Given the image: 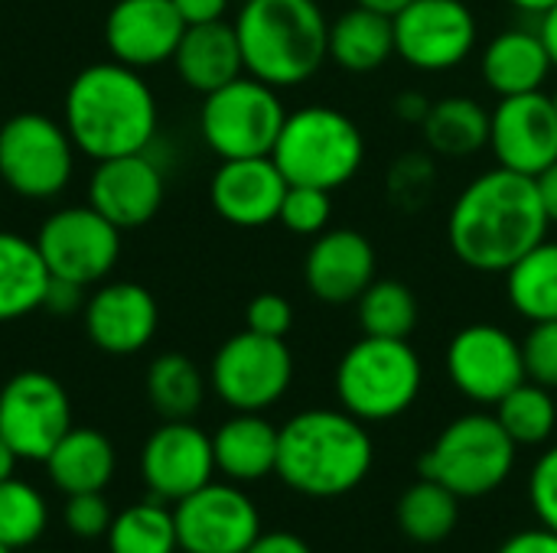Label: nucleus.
Segmentation results:
<instances>
[{
	"label": "nucleus",
	"instance_id": "f257e3e1",
	"mask_svg": "<svg viewBox=\"0 0 557 553\" xmlns=\"http://www.w3.org/2000/svg\"><path fill=\"white\" fill-rule=\"evenodd\" d=\"M535 176L496 166L480 173L457 196L447 218V241L460 264L480 274H506L548 235Z\"/></svg>",
	"mask_w": 557,
	"mask_h": 553
},
{
	"label": "nucleus",
	"instance_id": "f03ea898",
	"mask_svg": "<svg viewBox=\"0 0 557 553\" xmlns=\"http://www.w3.org/2000/svg\"><path fill=\"white\" fill-rule=\"evenodd\" d=\"M65 130L91 160L144 153L157 134V98L124 62L88 65L65 91Z\"/></svg>",
	"mask_w": 557,
	"mask_h": 553
},
{
	"label": "nucleus",
	"instance_id": "7ed1b4c3",
	"mask_svg": "<svg viewBox=\"0 0 557 553\" xmlns=\"http://www.w3.org/2000/svg\"><path fill=\"white\" fill-rule=\"evenodd\" d=\"M375 460L372 437L349 411H304L277 430V476L307 499H339L362 486Z\"/></svg>",
	"mask_w": 557,
	"mask_h": 553
},
{
	"label": "nucleus",
	"instance_id": "20e7f679",
	"mask_svg": "<svg viewBox=\"0 0 557 553\" xmlns=\"http://www.w3.org/2000/svg\"><path fill=\"white\" fill-rule=\"evenodd\" d=\"M235 33L245 72L271 88L304 85L330 59V23L317 0H245Z\"/></svg>",
	"mask_w": 557,
	"mask_h": 553
},
{
	"label": "nucleus",
	"instance_id": "39448f33",
	"mask_svg": "<svg viewBox=\"0 0 557 553\" xmlns=\"http://www.w3.org/2000/svg\"><path fill=\"white\" fill-rule=\"evenodd\" d=\"M271 160L290 186L339 189L356 179L366 160L359 124L330 104H307L284 117Z\"/></svg>",
	"mask_w": 557,
	"mask_h": 553
},
{
	"label": "nucleus",
	"instance_id": "423d86ee",
	"mask_svg": "<svg viewBox=\"0 0 557 553\" xmlns=\"http://www.w3.org/2000/svg\"><path fill=\"white\" fill-rule=\"evenodd\" d=\"M424 368L408 339L362 336L336 365V398L362 424L401 417L421 394Z\"/></svg>",
	"mask_w": 557,
	"mask_h": 553
},
{
	"label": "nucleus",
	"instance_id": "0eeeda50",
	"mask_svg": "<svg viewBox=\"0 0 557 553\" xmlns=\"http://www.w3.org/2000/svg\"><path fill=\"white\" fill-rule=\"evenodd\" d=\"M516 450V440L503 430L496 414H467L444 427L437 443L421 456L418 469L457 499H480L496 492L512 476Z\"/></svg>",
	"mask_w": 557,
	"mask_h": 553
},
{
	"label": "nucleus",
	"instance_id": "6e6552de",
	"mask_svg": "<svg viewBox=\"0 0 557 553\" xmlns=\"http://www.w3.org/2000/svg\"><path fill=\"white\" fill-rule=\"evenodd\" d=\"M284 117L287 111L281 104L277 88L251 75H238L235 81L206 95L199 130L209 150L222 160L271 156Z\"/></svg>",
	"mask_w": 557,
	"mask_h": 553
},
{
	"label": "nucleus",
	"instance_id": "1a4fd4ad",
	"mask_svg": "<svg viewBox=\"0 0 557 553\" xmlns=\"http://www.w3.org/2000/svg\"><path fill=\"white\" fill-rule=\"evenodd\" d=\"M209 381L232 411L261 414L287 394L294 381V355L284 339L245 329L222 342L212 359Z\"/></svg>",
	"mask_w": 557,
	"mask_h": 553
},
{
	"label": "nucleus",
	"instance_id": "9d476101",
	"mask_svg": "<svg viewBox=\"0 0 557 553\" xmlns=\"http://www.w3.org/2000/svg\"><path fill=\"white\" fill-rule=\"evenodd\" d=\"M75 166L69 130L46 114H16L0 127V176L26 199L59 196Z\"/></svg>",
	"mask_w": 557,
	"mask_h": 553
},
{
	"label": "nucleus",
	"instance_id": "9b49d317",
	"mask_svg": "<svg viewBox=\"0 0 557 553\" xmlns=\"http://www.w3.org/2000/svg\"><path fill=\"white\" fill-rule=\"evenodd\" d=\"M36 248L52 277L91 287L114 271L121 254V228L91 205H72L42 222Z\"/></svg>",
	"mask_w": 557,
	"mask_h": 553
},
{
	"label": "nucleus",
	"instance_id": "f8f14e48",
	"mask_svg": "<svg viewBox=\"0 0 557 553\" xmlns=\"http://www.w3.org/2000/svg\"><path fill=\"white\" fill-rule=\"evenodd\" d=\"M72 427L65 388L46 372H20L0 391V437L20 460L46 463Z\"/></svg>",
	"mask_w": 557,
	"mask_h": 553
},
{
	"label": "nucleus",
	"instance_id": "ddd939ff",
	"mask_svg": "<svg viewBox=\"0 0 557 553\" xmlns=\"http://www.w3.org/2000/svg\"><path fill=\"white\" fill-rule=\"evenodd\" d=\"M395 20V55L418 72H450L476 49V16L467 0H414Z\"/></svg>",
	"mask_w": 557,
	"mask_h": 553
},
{
	"label": "nucleus",
	"instance_id": "4468645a",
	"mask_svg": "<svg viewBox=\"0 0 557 553\" xmlns=\"http://www.w3.org/2000/svg\"><path fill=\"white\" fill-rule=\"evenodd\" d=\"M447 375L463 398L496 407L525 381L522 342L493 323L463 326L447 345Z\"/></svg>",
	"mask_w": 557,
	"mask_h": 553
},
{
	"label": "nucleus",
	"instance_id": "2eb2a0df",
	"mask_svg": "<svg viewBox=\"0 0 557 553\" xmlns=\"http://www.w3.org/2000/svg\"><path fill=\"white\" fill-rule=\"evenodd\" d=\"M183 553H245L261 535V515L238 486L209 482L173 508Z\"/></svg>",
	"mask_w": 557,
	"mask_h": 553
},
{
	"label": "nucleus",
	"instance_id": "dca6fc26",
	"mask_svg": "<svg viewBox=\"0 0 557 553\" xmlns=\"http://www.w3.org/2000/svg\"><path fill=\"white\" fill-rule=\"evenodd\" d=\"M490 150L499 166L539 176L557 160V111L545 91L509 95L490 111Z\"/></svg>",
	"mask_w": 557,
	"mask_h": 553
},
{
	"label": "nucleus",
	"instance_id": "f3484780",
	"mask_svg": "<svg viewBox=\"0 0 557 553\" xmlns=\"http://www.w3.org/2000/svg\"><path fill=\"white\" fill-rule=\"evenodd\" d=\"M215 476L212 437L189 420H166L140 450V479L160 502H180Z\"/></svg>",
	"mask_w": 557,
	"mask_h": 553
},
{
	"label": "nucleus",
	"instance_id": "a211bd4d",
	"mask_svg": "<svg viewBox=\"0 0 557 553\" xmlns=\"http://www.w3.org/2000/svg\"><path fill=\"white\" fill-rule=\"evenodd\" d=\"M186 33L173 0H117L104 20V42L114 62L147 68L173 59Z\"/></svg>",
	"mask_w": 557,
	"mask_h": 553
},
{
	"label": "nucleus",
	"instance_id": "6ab92c4d",
	"mask_svg": "<svg viewBox=\"0 0 557 553\" xmlns=\"http://www.w3.org/2000/svg\"><path fill=\"white\" fill-rule=\"evenodd\" d=\"M163 202V173L144 153L98 160L88 179V205L117 228L147 225Z\"/></svg>",
	"mask_w": 557,
	"mask_h": 553
},
{
	"label": "nucleus",
	"instance_id": "aec40b11",
	"mask_svg": "<svg viewBox=\"0 0 557 553\" xmlns=\"http://www.w3.org/2000/svg\"><path fill=\"white\" fill-rule=\"evenodd\" d=\"M287 179L271 156H248V160H222L212 176L209 199L219 218L238 228H261L277 222Z\"/></svg>",
	"mask_w": 557,
	"mask_h": 553
},
{
	"label": "nucleus",
	"instance_id": "412c9836",
	"mask_svg": "<svg viewBox=\"0 0 557 553\" xmlns=\"http://www.w3.org/2000/svg\"><path fill=\"white\" fill-rule=\"evenodd\" d=\"M307 290L323 303H352L375 280V248L356 228H333L317 235L304 261Z\"/></svg>",
	"mask_w": 557,
	"mask_h": 553
},
{
	"label": "nucleus",
	"instance_id": "4be33fe9",
	"mask_svg": "<svg viewBox=\"0 0 557 553\" xmlns=\"http://www.w3.org/2000/svg\"><path fill=\"white\" fill-rule=\"evenodd\" d=\"M160 310L140 284H108L85 303V332L108 355H134L157 336Z\"/></svg>",
	"mask_w": 557,
	"mask_h": 553
},
{
	"label": "nucleus",
	"instance_id": "5701e85b",
	"mask_svg": "<svg viewBox=\"0 0 557 553\" xmlns=\"http://www.w3.org/2000/svg\"><path fill=\"white\" fill-rule=\"evenodd\" d=\"M173 65L180 78L193 91H202V95H212L222 85L235 81L238 75H245V59H242L235 23L215 20V23L186 26L173 52Z\"/></svg>",
	"mask_w": 557,
	"mask_h": 553
},
{
	"label": "nucleus",
	"instance_id": "b1692460",
	"mask_svg": "<svg viewBox=\"0 0 557 553\" xmlns=\"http://www.w3.org/2000/svg\"><path fill=\"white\" fill-rule=\"evenodd\" d=\"M480 68L486 85L499 98H509V95L542 91L555 65L539 29H503L486 42Z\"/></svg>",
	"mask_w": 557,
	"mask_h": 553
},
{
	"label": "nucleus",
	"instance_id": "393cba45",
	"mask_svg": "<svg viewBox=\"0 0 557 553\" xmlns=\"http://www.w3.org/2000/svg\"><path fill=\"white\" fill-rule=\"evenodd\" d=\"M215 469L228 482H258L277 469V427L261 414L235 411L212 433Z\"/></svg>",
	"mask_w": 557,
	"mask_h": 553
},
{
	"label": "nucleus",
	"instance_id": "a878e982",
	"mask_svg": "<svg viewBox=\"0 0 557 553\" xmlns=\"http://www.w3.org/2000/svg\"><path fill=\"white\" fill-rule=\"evenodd\" d=\"M114 447L101 430L91 427H69V433L52 447L46 456L49 482L62 495H82V492H104L114 479Z\"/></svg>",
	"mask_w": 557,
	"mask_h": 553
},
{
	"label": "nucleus",
	"instance_id": "bb28decb",
	"mask_svg": "<svg viewBox=\"0 0 557 553\" xmlns=\"http://www.w3.org/2000/svg\"><path fill=\"white\" fill-rule=\"evenodd\" d=\"M395 55V20L352 7L330 23V59L356 75L382 68Z\"/></svg>",
	"mask_w": 557,
	"mask_h": 553
},
{
	"label": "nucleus",
	"instance_id": "cd10ccee",
	"mask_svg": "<svg viewBox=\"0 0 557 553\" xmlns=\"http://www.w3.org/2000/svg\"><path fill=\"white\" fill-rule=\"evenodd\" d=\"M49 267L36 248L13 231H0V323H13L42 306Z\"/></svg>",
	"mask_w": 557,
	"mask_h": 553
},
{
	"label": "nucleus",
	"instance_id": "c85d7f7f",
	"mask_svg": "<svg viewBox=\"0 0 557 553\" xmlns=\"http://www.w3.org/2000/svg\"><path fill=\"white\" fill-rule=\"evenodd\" d=\"M421 130L437 156L463 160L490 147V111L476 98L450 95L431 104Z\"/></svg>",
	"mask_w": 557,
	"mask_h": 553
},
{
	"label": "nucleus",
	"instance_id": "c756f323",
	"mask_svg": "<svg viewBox=\"0 0 557 553\" xmlns=\"http://www.w3.org/2000/svg\"><path fill=\"white\" fill-rule=\"evenodd\" d=\"M506 293L529 323L557 319V241H542L506 271Z\"/></svg>",
	"mask_w": 557,
	"mask_h": 553
},
{
	"label": "nucleus",
	"instance_id": "7c9ffc66",
	"mask_svg": "<svg viewBox=\"0 0 557 553\" xmlns=\"http://www.w3.org/2000/svg\"><path fill=\"white\" fill-rule=\"evenodd\" d=\"M460 521V499L434 479L414 482L398 502V525L414 544H441Z\"/></svg>",
	"mask_w": 557,
	"mask_h": 553
},
{
	"label": "nucleus",
	"instance_id": "2f4dec72",
	"mask_svg": "<svg viewBox=\"0 0 557 553\" xmlns=\"http://www.w3.org/2000/svg\"><path fill=\"white\" fill-rule=\"evenodd\" d=\"M108 553H176V518L160 502H134L111 518Z\"/></svg>",
	"mask_w": 557,
	"mask_h": 553
},
{
	"label": "nucleus",
	"instance_id": "473e14b6",
	"mask_svg": "<svg viewBox=\"0 0 557 553\" xmlns=\"http://www.w3.org/2000/svg\"><path fill=\"white\" fill-rule=\"evenodd\" d=\"M147 398L160 417L189 420L202 407V398H206L202 372L196 368L193 359L180 352H166L147 372Z\"/></svg>",
	"mask_w": 557,
	"mask_h": 553
},
{
	"label": "nucleus",
	"instance_id": "72a5a7b5",
	"mask_svg": "<svg viewBox=\"0 0 557 553\" xmlns=\"http://www.w3.org/2000/svg\"><path fill=\"white\" fill-rule=\"evenodd\" d=\"M496 420L516 440V447H539L557 430V398L552 388L525 378L496 404Z\"/></svg>",
	"mask_w": 557,
	"mask_h": 553
},
{
	"label": "nucleus",
	"instance_id": "f704fd0d",
	"mask_svg": "<svg viewBox=\"0 0 557 553\" xmlns=\"http://www.w3.org/2000/svg\"><path fill=\"white\" fill-rule=\"evenodd\" d=\"M356 303H359V326L366 336L408 339L418 326V300L411 287L401 280H372Z\"/></svg>",
	"mask_w": 557,
	"mask_h": 553
},
{
	"label": "nucleus",
	"instance_id": "c9c22d12",
	"mask_svg": "<svg viewBox=\"0 0 557 553\" xmlns=\"http://www.w3.org/2000/svg\"><path fill=\"white\" fill-rule=\"evenodd\" d=\"M49 525V508L39 489L23 479L0 482V544L10 551H29Z\"/></svg>",
	"mask_w": 557,
	"mask_h": 553
},
{
	"label": "nucleus",
	"instance_id": "e433bc0d",
	"mask_svg": "<svg viewBox=\"0 0 557 553\" xmlns=\"http://www.w3.org/2000/svg\"><path fill=\"white\" fill-rule=\"evenodd\" d=\"M333 215V202L326 189L317 186H287L277 222L294 235H323Z\"/></svg>",
	"mask_w": 557,
	"mask_h": 553
},
{
	"label": "nucleus",
	"instance_id": "4c0bfd02",
	"mask_svg": "<svg viewBox=\"0 0 557 553\" xmlns=\"http://www.w3.org/2000/svg\"><path fill=\"white\" fill-rule=\"evenodd\" d=\"M431 189H434V163L424 153L401 156L388 173V196L405 212L424 205L431 199Z\"/></svg>",
	"mask_w": 557,
	"mask_h": 553
},
{
	"label": "nucleus",
	"instance_id": "58836bf2",
	"mask_svg": "<svg viewBox=\"0 0 557 553\" xmlns=\"http://www.w3.org/2000/svg\"><path fill=\"white\" fill-rule=\"evenodd\" d=\"M111 505L104 492H82V495H65L62 505V525L72 538L78 541H98L111 528Z\"/></svg>",
	"mask_w": 557,
	"mask_h": 553
},
{
	"label": "nucleus",
	"instance_id": "ea45409f",
	"mask_svg": "<svg viewBox=\"0 0 557 553\" xmlns=\"http://www.w3.org/2000/svg\"><path fill=\"white\" fill-rule=\"evenodd\" d=\"M525 378L557 391V319L532 323L529 336L522 339Z\"/></svg>",
	"mask_w": 557,
	"mask_h": 553
},
{
	"label": "nucleus",
	"instance_id": "a19ab883",
	"mask_svg": "<svg viewBox=\"0 0 557 553\" xmlns=\"http://www.w3.org/2000/svg\"><path fill=\"white\" fill-rule=\"evenodd\" d=\"M245 323L258 336L284 339L294 326V310L281 293H258L245 310Z\"/></svg>",
	"mask_w": 557,
	"mask_h": 553
},
{
	"label": "nucleus",
	"instance_id": "79ce46f5",
	"mask_svg": "<svg viewBox=\"0 0 557 553\" xmlns=\"http://www.w3.org/2000/svg\"><path fill=\"white\" fill-rule=\"evenodd\" d=\"M529 499L532 508L539 512L542 525L557 531V447H552L532 469L529 482Z\"/></svg>",
	"mask_w": 557,
	"mask_h": 553
},
{
	"label": "nucleus",
	"instance_id": "37998d69",
	"mask_svg": "<svg viewBox=\"0 0 557 553\" xmlns=\"http://www.w3.org/2000/svg\"><path fill=\"white\" fill-rule=\"evenodd\" d=\"M82 290L78 284L72 280H59V277H49V287H46V297H42V306L55 316H69L82 306Z\"/></svg>",
	"mask_w": 557,
	"mask_h": 553
},
{
	"label": "nucleus",
	"instance_id": "c03bdc74",
	"mask_svg": "<svg viewBox=\"0 0 557 553\" xmlns=\"http://www.w3.org/2000/svg\"><path fill=\"white\" fill-rule=\"evenodd\" d=\"M499 553H557V531L545 528V525L519 531L499 548Z\"/></svg>",
	"mask_w": 557,
	"mask_h": 553
},
{
	"label": "nucleus",
	"instance_id": "a18cd8bd",
	"mask_svg": "<svg viewBox=\"0 0 557 553\" xmlns=\"http://www.w3.org/2000/svg\"><path fill=\"white\" fill-rule=\"evenodd\" d=\"M176 13L183 16L186 26H199V23H215L225 16L228 0H173Z\"/></svg>",
	"mask_w": 557,
	"mask_h": 553
},
{
	"label": "nucleus",
	"instance_id": "49530a36",
	"mask_svg": "<svg viewBox=\"0 0 557 553\" xmlns=\"http://www.w3.org/2000/svg\"><path fill=\"white\" fill-rule=\"evenodd\" d=\"M245 553H313L307 548V541H300L290 531H271V535H258L255 544Z\"/></svg>",
	"mask_w": 557,
	"mask_h": 553
},
{
	"label": "nucleus",
	"instance_id": "de8ad7c7",
	"mask_svg": "<svg viewBox=\"0 0 557 553\" xmlns=\"http://www.w3.org/2000/svg\"><path fill=\"white\" fill-rule=\"evenodd\" d=\"M431 104H434V101H428L421 91H401V95L395 98V114H398L401 121H408V124H424Z\"/></svg>",
	"mask_w": 557,
	"mask_h": 553
},
{
	"label": "nucleus",
	"instance_id": "09e8293b",
	"mask_svg": "<svg viewBox=\"0 0 557 553\" xmlns=\"http://www.w3.org/2000/svg\"><path fill=\"white\" fill-rule=\"evenodd\" d=\"M535 186H539L542 205H545V212H548V222L557 225V160L548 169H542V173L535 176Z\"/></svg>",
	"mask_w": 557,
	"mask_h": 553
},
{
	"label": "nucleus",
	"instance_id": "8fccbe9b",
	"mask_svg": "<svg viewBox=\"0 0 557 553\" xmlns=\"http://www.w3.org/2000/svg\"><path fill=\"white\" fill-rule=\"evenodd\" d=\"M539 20H542L539 23V36H542V42H545V49L552 55V65L557 68V3L548 13H542Z\"/></svg>",
	"mask_w": 557,
	"mask_h": 553
},
{
	"label": "nucleus",
	"instance_id": "3c124183",
	"mask_svg": "<svg viewBox=\"0 0 557 553\" xmlns=\"http://www.w3.org/2000/svg\"><path fill=\"white\" fill-rule=\"evenodd\" d=\"M359 7H366V10H375V13H385V16H398L408 3H414V0H356Z\"/></svg>",
	"mask_w": 557,
	"mask_h": 553
},
{
	"label": "nucleus",
	"instance_id": "603ef678",
	"mask_svg": "<svg viewBox=\"0 0 557 553\" xmlns=\"http://www.w3.org/2000/svg\"><path fill=\"white\" fill-rule=\"evenodd\" d=\"M16 453H13V447L0 437V482H7V479H13V469H16Z\"/></svg>",
	"mask_w": 557,
	"mask_h": 553
},
{
	"label": "nucleus",
	"instance_id": "864d4df0",
	"mask_svg": "<svg viewBox=\"0 0 557 553\" xmlns=\"http://www.w3.org/2000/svg\"><path fill=\"white\" fill-rule=\"evenodd\" d=\"M512 7H519L522 13H532V16H542L555 7L557 0H509Z\"/></svg>",
	"mask_w": 557,
	"mask_h": 553
},
{
	"label": "nucleus",
	"instance_id": "5fc2aeb1",
	"mask_svg": "<svg viewBox=\"0 0 557 553\" xmlns=\"http://www.w3.org/2000/svg\"><path fill=\"white\" fill-rule=\"evenodd\" d=\"M0 553H16V551H10V548H7V544H0Z\"/></svg>",
	"mask_w": 557,
	"mask_h": 553
},
{
	"label": "nucleus",
	"instance_id": "6e6d98bb",
	"mask_svg": "<svg viewBox=\"0 0 557 553\" xmlns=\"http://www.w3.org/2000/svg\"><path fill=\"white\" fill-rule=\"evenodd\" d=\"M552 101H555V111H557V91H555V95H552Z\"/></svg>",
	"mask_w": 557,
	"mask_h": 553
},
{
	"label": "nucleus",
	"instance_id": "4d7b16f0",
	"mask_svg": "<svg viewBox=\"0 0 557 553\" xmlns=\"http://www.w3.org/2000/svg\"><path fill=\"white\" fill-rule=\"evenodd\" d=\"M555 398H557V394H555Z\"/></svg>",
	"mask_w": 557,
	"mask_h": 553
}]
</instances>
